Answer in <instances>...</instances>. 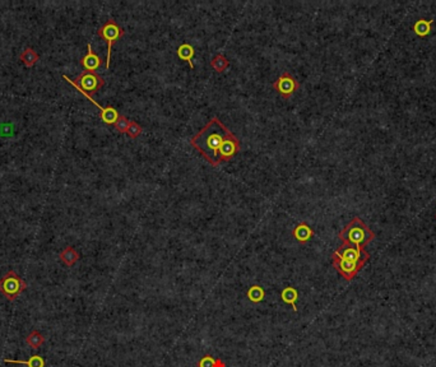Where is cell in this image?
<instances>
[{
    "mask_svg": "<svg viewBox=\"0 0 436 367\" xmlns=\"http://www.w3.org/2000/svg\"><path fill=\"white\" fill-rule=\"evenodd\" d=\"M297 299H299V292H297V290L295 287L287 286V287L283 288L282 292H281V300H282L285 304L291 305L292 309H294V311H297V306H296Z\"/></svg>",
    "mask_w": 436,
    "mask_h": 367,
    "instance_id": "cell-14",
    "label": "cell"
},
{
    "mask_svg": "<svg viewBox=\"0 0 436 367\" xmlns=\"http://www.w3.org/2000/svg\"><path fill=\"white\" fill-rule=\"evenodd\" d=\"M129 124H130V120L128 119L126 116H124V115H120L119 119H117V121L115 122V128H116V130L119 131V133H126V130H128L129 128Z\"/></svg>",
    "mask_w": 436,
    "mask_h": 367,
    "instance_id": "cell-24",
    "label": "cell"
},
{
    "mask_svg": "<svg viewBox=\"0 0 436 367\" xmlns=\"http://www.w3.org/2000/svg\"><path fill=\"white\" fill-rule=\"evenodd\" d=\"M60 260L68 267H73L75 263L79 260V254L73 246H66L61 253H60Z\"/></svg>",
    "mask_w": 436,
    "mask_h": 367,
    "instance_id": "cell-15",
    "label": "cell"
},
{
    "mask_svg": "<svg viewBox=\"0 0 436 367\" xmlns=\"http://www.w3.org/2000/svg\"><path fill=\"white\" fill-rule=\"evenodd\" d=\"M142 131H143V128L138 124L137 121H130L128 130H126V134H128L130 138L135 139V138H138L140 134H142Z\"/></svg>",
    "mask_w": 436,
    "mask_h": 367,
    "instance_id": "cell-23",
    "label": "cell"
},
{
    "mask_svg": "<svg viewBox=\"0 0 436 367\" xmlns=\"http://www.w3.org/2000/svg\"><path fill=\"white\" fill-rule=\"evenodd\" d=\"M240 149H241L240 140L235 137L234 133L230 131L225 137V139L222 140V143H221L220 148H218V163L234 158L239 153Z\"/></svg>",
    "mask_w": 436,
    "mask_h": 367,
    "instance_id": "cell-8",
    "label": "cell"
},
{
    "mask_svg": "<svg viewBox=\"0 0 436 367\" xmlns=\"http://www.w3.org/2000/svg\"><path fill=\"white\" fill-rule=\"evenodd\" d=\"M4 362H5V364L26 365L27 367H45V365H46V362H45V360H43V357L38 356V355H34V356L29 357L28 361H22V360H8V359H5V360H4Z\"/></svg>",
    "mask_w": 436,
    "mask_h": 367,
    "instance_id": "cell-18",
    "label": "cell"
},
{
    "mask_svg": "<svg viewBox=\"0 0 436 367\" xmlns=\"http://www.w3.org/2000/svg\"><path fill=\"white\" fill-rule=\"evenodd\" d=\"M197 367H226V364L221 359H214L211 355H205L198 361Z\"/></svg>",
    "mask_w": 436,
    "mask_h": 367,
    "instance_id": "cell-21",
    "label": "cell"
},
{
    "mask_svg": "<svg viewBox=\"0 0 436 367\" xmlns=\"http://www.w3.org/2000/svg\"><path fill=\"white\" fill-rule=\"evenodd\" d=\"M336 255H338L339 258L342 259L350 260V262H368L370 259V254L365 250V249L356 246V245L351 244H343L341 245L336 251H334Z\"/></svg>",
    "mask_w": 436,
    "mask_h": 367,
    "instance_id": "cell-9",
    "label": "cell"
},
{
    "mask_svg": "<svg viewBox=\"0 0 436 367\" xmlns=\"http://www.w3.org/2000/svg\"><path fill=\"white\" fill-rule=\"evenodd\" d=\"M64 79L66 80V82L69 83H73V84H75L78 87V88H80L82 91L87 92L88 94H94L98 89H101L103 87V84H105V80H103V78L101 77L100 74H97L96 71H82L79 75H78L75 79H68L66 77H63Z\"/></svg>",
    "mask_w": 436,
    "mask_h": 367,
    "instance_id": "cell-5",
    "label": "cell"
},
{
    "mask_svg": "<svg viewBox=\"0 0 436 367\" xmlns=\"http://www.w3.org/2000/svg\"><path fill=\"white\" fill-rule=\"evenodd\" d=\"M43 342H45V337L40 332H37V330H32L31 333L28 334V337L26 338V343L29 347L33 348V350H38L43 345Z\"/></svg>",
    "mask_w": 436,
    "mask_h": 367,
    "instance_id": "cell-20",
    "label": "cell"
},
{
    "mask_svg": "<svg viewBox=\"0 0 436 367\" xmlns=\"http://www.w3.org/2000/svg\"><path fill=\"white\" fill-rule=\"evenodd\" d=\"M80 64L87 71H96L97 69L100 68L101 64H102V60L96 52L92 50L91 43L87 45V54L82 57L80 60Z\"/></svg>",
    "mask_w": 436,
    "mask_h": 367,
    "instance_id": "cell-11",
    "label": "cell"
},
{
    "mask_svg": "<svg viewBox=\"0 0 436 367\" xmlns=\"http://www.w3.org/2000/svg\"><path fill=\"white\" fill-rule=\"evenodd\" d=\"M64 77H66V75H64ZM66 78H68V77H66ZM68 79H69V78H68ZM69 84L73 85V87H74V88L77 89L78 92H80V93H82L83 96L86 97V98H88V100L91 101V102L93 103L94 106H96V107L100 108L101 120H102V121L105 122V124H107V125H115V122L117 121V119H119V116H120L119 111H117L116 108H114V107H112V106H106V107H102V106H101L100 103L96 102V101H94L93 98H92L91 94H88V93H87V92H84V91H82V89H80V88H78L77 85L73 84V83H69Z\"/></svg>",
    "mask_w": 436,
    "mask_h": 367,
    "instance_id": "cell-10",
    "label": "cell"
},
{
    "mask_svg": "<svg viewBox=\"0 0 436 367\" xmlns=\"http://www.w3.org/2000/svg\"><path fill=\"white\" fill-rule=\"evenodd\" d=\"M433 23L434 19H424V18H421L414 24V32L419 37H426V36L430 34Z\"/></svg>",
    "mask_w": 436,
    "mask_h": 367,
    "instance_id": "cell-16",
    "label": "cell"
},
{
    "mask_svg": "<svg viewBox=\"0 0 436 367\" xmlns=\"http://www.w3.org/2000/svg\"><path fill=\"white\" fill-rule=\"evenodd\" d=\"M338 237L342 240L343 244L356 245V246L365 249L366 245L370 244L375 239V234H374L373 231L369 228V226L360 217H355L339 232Z\"/></svg>",
    "mask_w": 436,
    "mask_h": 367,
    "instance_id": "cell-2",
    "label": "cell"
},
{
    "mask_svg": "<svg viewBox=\"0 0 436 367\" xmlns=\"http://www.w3.org/2000/svg\"><path fill=\"white\" fill-rule=\"evenodd\" d=\"M97 34L102 38L103 41H106L107 43V59H106V68H110V61H111V50L112 45H114L116 41H119L120 38L124 36V29L119 26V23L114 19H108L107 22L103 23L102 26L98 28Z\"/></svg>",
    "mask_w": 436,
    "mask_h": 367,
    "instance_id": "cell-4",
    "label": "cell"
},
{
    "mask_svg": "<svg viewBox=\"0 0 436 367\" xmlns=\"http://www.w3.org/2000/svg\"><path fill=\"white\" fill-rule=\"evenodd\" d=\"M273 88L283 98H290L300 88V83L295 79V77L290 71H283L282 74L277 78L276 82H273Z\"/></svg>",
    "mask_w": 436,
    "mask_h": 367,
    "instance_id": "cell-7",
    "label": "cell"
},
{
    "mask_svg": "<svg viewBox=\"0 0 436 367\" xmlns=\"http://www.w3.org/2000/svg\"><path fill=\"white\" fill-rule=\"evenodd\" d=\"M246 297L253 304H259V302H262L265 299L264 288L259 285H253L251 287H249L248 292H246Z\"/></svg>",
    "mask_w": 436,
    "mask_h": 367,
    "instance_id": "cell-17",
    "label": "cell"
},
{
    "mask_svg": "<svg viewBox=\"0 0 436 367\" xmlns=\"http://www.w3.org/2000/svg\"><path fill=\"white\" fill-rule=\"evenodd\" d=\"M176 54L179 56V59H181L183 61H186L189 64L190 69H194L193 57L195 55V48L193 47V45H190L188 42H183L177 47Z\"/></svg>",
    "mask_w": 436,
    "mask_h": 367,
    "instance_id": "cell-13",
    "label": "cell"
},
{
    "mask_svg": "<svg viewBox=\"0 0 436 367\" xmlns=\"http://www.w3.org/2000/svg\"><path fill=\"white\" fill-rule=\"evenodd\" d=\"M211 66L218 73H223L226 71V69L230 66V61L223 56L222 54H217L213 59L211 60Z\"/></svg>",
    "mask_w": 436,
    "mask_h": 367,
    "instance_id": "cell-22",
    "label": "cell"
},
{
    "mask_svg": "<svg viewBox=\"0 0 436 367\" xmlns=\"http://www.w3.org/2000/svg\"><path fill=\"white\" fill-rule=\"evenodd\" d=\"M292 236L301 244H306L314 236V231L306 222H300L292 230Z\"/></svg>",
    "mask_w": 436,
    "mask_h": 367,
    "instance_id": "cell-12",
    "label": "cell"
},
{
    "mask_svg": "<svg viewBox=\"0 0 436 367\" xmlns=\"http://www.w3.org/2000/svg\"><path fill=\"white\" fill-rule=\"evenodd\" d=\"M19 60L24 64V65L31 68V66H33L34 64L38 61V54L34 51L32 47H27L26 50L19 55Z\"/></svg>",
    "mask_w": 436,
    "mask_h": 367,
    "instance_id": "cell-19",
    "label": "cell"
},
{
    "mask_svg": "<svg viewBox=\"0 0 436 367\" xmlns=\"http://www.w3.org/2000/svg\"><path fill=\"white\" fill-rule=\"evenodd\" d=\"M230 133L218 117H213L204 128L190 138V144L197 149L212 166H218V148Z\"/></svg>",
    "mask_w": 436,
    "mask_h": 367,
    "instance_id": "cell-1",
    "label": "cell"
},
{
    "mask_svg": "<svg viewBox=\"0 0 436 367\" xmlns=\"http://www.w3.org/2000/svg\"><path fill=\"white\" fill-rule=\"evenodd\" d=\"M332 263H333L334 269L342 276V278H345L346 281L351 282L352 279H355V277L359 274V272L361 271L362 268H364V265H365L368 262H359V263L350 262V260L339 258L338 255H336V254L333 253V255H332Z\"/></svg>",
    "mask_w": 436,
    "mask_h": 367,
    "instance_id": "cell-6",
    "label": "cell"
},
{
    "mask_svg": "<svg viewBox=\"0 0 436 367\" xmlns=\"http://www.w3.org/2000/svg\"><path fill=\"white\" fill-rule=\"evenodd\" d=\"M26 288L27 283L14 271H9L0 279V292L9 301H14Z\"/></svg>",
    "mask_w": 436,
    "mask_h": 367,
    "instance_id": "cell-3",
    "label": "cell"
}]
</instances>
